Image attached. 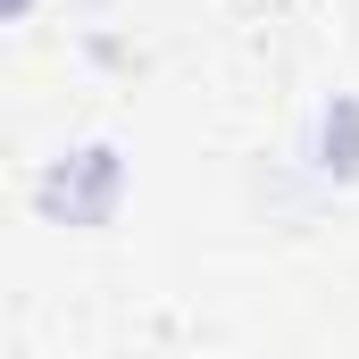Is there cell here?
Instances as JSON below:
<instances>
[{
	"label": "cell",
	"mask_w": 359,
	"mask_h": 359,
	"mask_svg": "<svg viewBox=\"0 0 359 359\" xmlns=\"http://www.w3.org/2000/svg\"><path fill=\"white\" fill-rule=\"evenodd\" d=\"M25 8H34V0H0V17H25Z\"/></svg>",
	"instance_id": "obj_1"
}]
</instances>
